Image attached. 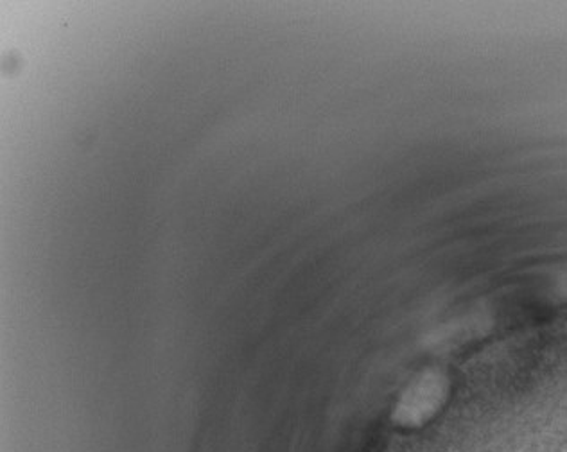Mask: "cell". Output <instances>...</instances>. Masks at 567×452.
Here are the masks:
<instances>
[{
	"mask_svg": "<svg viewBox=\"0 0 567 452\" xmlns=\"http://www.w3.org/2000/svg\"><path fill=\"white\" fill-rule=\"evenodd\" d=\"M450 396V379L439 370H427L415 377L402 391L393 408V422L406 429L431 424L444 411Z\"/></svg>",
	"mask_w": 567,
	"mask_h": 452,
	"instance_id": "cell-1",
	"label": "cell"
},
{
	"mask_svg": "<svg viewBox=\"0 0 567 452\" xmlns=\"http://www.w3.org/2000/svg\"><path fill=\"white\" fill-rule=\"evenodd\" d=\"M563 291H564V295H566V297H567V275H566V277L563 278Z\"/></svg>",
	"mask_w": 567,
	"mask_h": 452,
	"instance_id": "cell-2",
	"label": "cell"
}]
</instances>
